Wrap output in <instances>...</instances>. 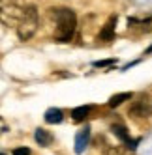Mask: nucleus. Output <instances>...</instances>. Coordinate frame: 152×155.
<instances>
[{"label": "nucleus", "instance_id": "nucleus-1", "mask_svg": "<svg viewBox=\"0 0 152 155\" xmlns=\"http://www.w3.org/2000/svg\"><path fill=\"white\" fill-rule=\"evenodd\" d=\"M51 17L55 19V39L60 43H68L75 36V28H77V17L75 12L68 8H58V9H51Z\"/></svg>", "mask_w": 152, "mask_h": 155}, {"label": "nucleus", "instance_id": "nucleus-2", "mask_svg": "<svg viewBox=\"0 0 152 155\" xmlns=\"http://www.w3.org/2000/svg\"><path fill=\"white\" fill-rule=\"evenodd\" d=\"M15 26H17V36L21 41H28L34 36L38 26H40V15H38L36 6H26Z\"/></svg>", "mask_w": 152, "mask_h": 155}, {"label": "nucleus", "instance_id": "nucleus-3", "mask_svg": "<svg viewBox=\"0 0 152 155\" xmlns=\"http://www.w3.org/2000/svg\"><path fill=\"white\" fill-rule=\"evenodd\" d=\"M26 8V0H0V23L15 26Z\"/></svg>", "mask_w": 152, "mask_h": 155}, {"label": "nucleus", "instance_id": "nucleus-4", "mask_svg": "<svg viewBox=\"0 0 152 155\" xmlns=\"http://www.w3.org/2000/svg\"><path fill=\"white\" fill-rule=\"evenodd\" d=\"M132 99L133 101L130 105V116H133V118H150L152 116V95L139 94Z\"/></svg>", "mask_w": 152, "mask_h": 155}, {"label": "nucleus", "instance_id": "nucleus-5", "mask_svg": "<svg viewBox=\"0 0 152 155\" xmlns=\"http://www.w3.org/2000/svg\"><path fill=\"white\" fill-rule=\"evenodd\" d=\"M111 131L115 133V137H116L118 140H122V142H124V146L132 148V150L137 146V142H139V140H135V138H132V137H130V133H128V129H126L124 125L116 124V125H113V127H111Z\"/></svg>", "mask_w": 152, "mask_h": 155}, {"label": "nucleus", "instance_id": "nucleus-6", "mask_svg": "<svg viewBox=\"0 0 152 155\" xmlns=\"http://www.w3.org/2000/svg\"><path fill=\"white\" fill-rule=\"evenodd\" d=\"M88 144H90V127H85L77 133V137H75V153L81 155Z\"/></svg>", "mask_w": 152, "mask_h": 155}, {"label": "nucleus", "instance_id": "nucleus-7", "mask_svg": "<svg viewBox=\"0 0 152 155\" xmlns=\"http://www.w3.org/2000/svg\"><path fill=\"white\" fill-rule=\"evenodd\" d=\"M115 26H116V15L109 17V21L103 25V28H102V32H100L98 38H100L102 41H111L115 38Z\"/></svg>", "mask_w": 152, "mask_h": 155}, {"label": "nucleus", "instance_id": "nucleus-8", "mask_svg": "<svg viewBox=\"0 0 152 155\" xmlns=\"http://www.w3.org/2000/svg\"><path fill=\"white\" fill-rule=\"evenodd\" d=\"M34 138H36V142L40 144V146H43V148H47V146L53 144V135H51L49 131H45V129H36Z\"/></svg>", "mask_w": 152, "mask_h": 155}, {"label": "nucleus", "instance_id": "nucleus-9", "mask_svg": "<svg viewBox=\"0 0 152 155\" xmlns=\"http://www.w3.org/2000/svg\"><path fill=\"white\" fill-rule=\"evenodd\" d=\"M64 120V112L60 108H47V112H45V121L47 124H60V121Z\"/></svg>", "mask_w": 152, "mask_h": 155}, {"label": "nucleus", "instance_id": "nucleus-10", "mask_svg": "<svg viewBox=\"0 0 152 155\" xmlns=\"http://www.w3.org/2000/svg\"><path fill=\"white\" fill-rule=\"evenodd\" d=\"M88 114H90V107L88 105H83V107H75L73 110H71V118H73V121H85L86 118H88Z\"/></svg>", "mask_w": 152, "mask_h": 155}, {"label": "nucleus", "instance_id": "nucleus-11", "mask_svg": "<svg viewBox=\"0 0 152 155\" xmlns=\"http://www.w3.org/2000/svg\"><path fill=\"white\" fill-rule=\"evenodd\" d=\"M132 97H133V94H132V92H122V94H116V95H113V97L109 99V107H111V108H115V107H118V105H122L124 101H130Z\"/></svg>", "mask_w": 152, "mask_h": 155}, {"label": "nucleus", "instance_id": "nucleus-12", "mask_svg": "<svg viewBox=\"0 0 152 155\" xmlns=\"http://www.w3.org/2000/svg\"><path fill=\"white\" fill-rule=\"evenodd\" d=\"M105 153L107 155H135L133 150L128 146H111V148H107Z\"/></svg>", "mask_w": 152, "mask_h": 155}, {"label": "nucleus", "instance_id": "nucleus-13", "mask_svg": "<svg viewBox=\"0 0 152 155\" xmlns=\"http://www.w3.org/2000/svg\"><path fill=\"white\" fill-rule=\"evenodd\" d=\"M115 60H102V62H94V68H107V65H113Z\"/></svg>", "mask_w": 152, "mask_h": 155}, {"label": "nucleus", "instance_id": "nucleus-14", "mask_svg": "<svg viewBox=\"0 0 152 155\" xmlns=\"http://www.w3.org/2000/svg\"><path fill=\"white\" fill-rule=\"evenodd\" d=\"M13 155H30V150L28 148H15Z\"/></svg>", "mask_w": 152, "mask_h": 155}, {"label": "nucleus", "instance_id": "nucleus-15", "mask_svg": "<svg viewBox=\"0 0 152 155\" xmlns=\"http://www.w3.org/2000/svg\"><path fill=\"white\" fill-rule=\"evenodd\" d=\"M147 52H152V47H148V51H147Z\"/></svg>", "mask_w": 152, "mask_h": 155}, {"label": "nucleus", "instance_id": "nucleus-16", "mask_svg": "<svg viewBox=\"0 0 152 155\" xmlns=\"http://www.w3.org/2000/svg\"><path fill=\"white\" fill-rule=\"evenodd\" d=\"M0 155H4V153H0Z\"/></svg>", "mask_w": 152, "mask_h": 155}]
</instances>
